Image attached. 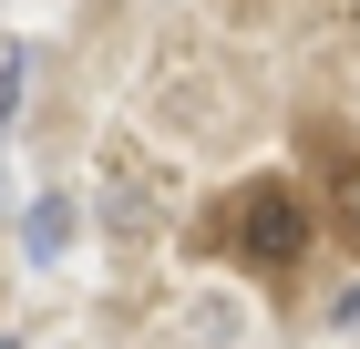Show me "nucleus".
Returning <instances> with one entry per match:
<instances>
[{
  "mask_svg": "<svg viewBox=\"0 0 360 349\" xmlns=\"http://www.w3.org/2000/svg\"><path fill=\"white\" fill-rule=\"evenodd\" d=\"M21 246L31 257H62V246H72V195H41V206L21 216Z\"/></svg>",
  "mask_w": 360,
  "mask_h": 349,
  "instance_id": "2",
  "label": "nucleus"
},
{
  "mask_svg": "<svg viewBox=\"0 0 360 349\" xmlns=\"http://www.w3.org/2000/svg\"><path fill=\"white\" fill-rule=\"evenodd\" d=\"M21 93H31V52H21V41H0V124L21 113Z\"/></svg>",
  "mask_w": 360,
  "mask_h": 349,
  "instance_id": "3",
  "label": "nucleus"
},
{
  "mask_svg": "<svg viewBox=\"0 0 360 349\" xmlns=\"http://www.w3.org/2000/svg\"><path fill=\"white\" fill-rule=\"evenodd\" d=\"M330 319H340V329H360V288H340V298H330Z\"/></svg>",
  "mask_w": 360,
  "mask_h": 349,
  "instance_id": "5",
  "label": "nucleus"
},
{
  "mask_svg": "<svg viewBox=\"0 0 360 349\" xmlns=\"http://www.w3.org/2000/svg\"><path fill=\"white\" fill-rule=\"evenodd\" d=\"M340 216H350V237H360V164H340Z\"/></svg>",
  "mask_w": 360,
  "mask_h": 349,
  "instance_id": "4",
  "label": "nucleus"
},
{
  "mask_svg": "<svg viewBox=\"0 0 360 349\" xmlns=\"http://www.w3.org/2000/svg\"><path fill=\"white\" fill-rule=\"evenodd\" d=\"M0 349H21V339H0Z\"/></svg>",
  "mask_w": 360,
  "mask_h": 349,
  "instance_id": "6",
  "label": "nucleus"
},
{
  "mask_svg": "<svg viewBox=\"0 0 360 349\" xmlns=\"http://www.w3.org/2000/svg\"><path fill=\"white\" fill-rule=\"evenodd\" d=\"M217 246H237L248 268L278 277V268L309 246V206H299L288 185H248V195H226V206H217Z\"/></svg>",
  "mask_w": 360,
  "mask_h": 349,
  "instance_id": "1",
  "label": "nucleus"
}]
</instances>
